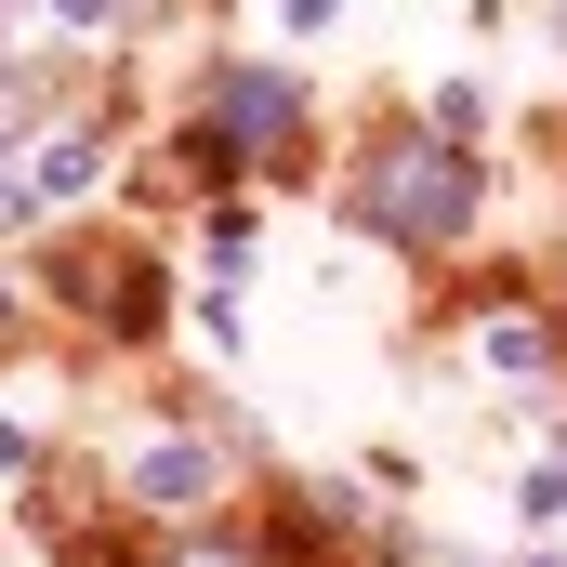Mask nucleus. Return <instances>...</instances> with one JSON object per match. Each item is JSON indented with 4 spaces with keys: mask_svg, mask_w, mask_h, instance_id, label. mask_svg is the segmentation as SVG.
<instances>
[{
    "mask_svg": "<svg viewBox=\"0 0 567 567\" xmlns=\"http://www.w3.org/2000/svg\"><path fill=\"white\" fill-rule=\"evenodd\" d=\"M462 357L488 383H515V396H567V357H555V317L542 303H475L462 317Z\"/></svg>",
    "mask_w": 567,
    "mask_h": 567,
    "instance_id": "3",
    "label": "nucleus"
},
{
    "mask_svg": "<svg viewBox=\"0 0 567 567\" xmlns=\"http://www.w3.org/2000/svg\"><path fill=\"white\" fill-rule=\"evenodd\" d=\"M93 185H106V133H93V120H80V133H40L27 172H0V225H13V212H80Z\"/></svg>",
    "mask_w": 567,
    "mask_h": 567,
    "instance_id": "5",
    "label": "nucleus"
},
{
    "mask_svg": "<svg viewBox=\"0 0 567 567\" xmlns=\"http://www.w3.org/2000/svg\"><path fill=\"white\" fill-rule=\"evenodd\" d=\"M158 567H251V555H238V542H212V528H185V542H172Z\"/></svg>",
    "mask_w": 567,
    "mask_h": 567,
    "instance_id": "9",
    "label": "nucleus"
},
{
    "mask_svg": "<svg viewBox=\"0 0 567 567\" xmlns=\"http://www.w3.org/2000/svg\"><path fill=\"white\" fill-rule=\"evenodd\" d=\"M27 120H40V80H27V66H0V145L27 133Z\"/></svg>",
    "mask_w": 567,
    "mask_h": 567,
    "instance_id": "8",
    "label": "nucleus"
},
{
    "mask_svg": "<svg viewBox=\"0 0 567 567\" xmlns=\"http://www.w3.org/2000/svg\"><path fill=\"white\" fill-rule=\"evenodd\" d=\"M120 13H133V0H53V27H93V40H106Z\"/></svg>",
    "mask_w": 567,
    "mask_h": 567,
    "instance_id": "10",
    "label": "nucleus"
},
{
    "mask_svg": "<svg viewBox=\"0 0 567 567\" xmlns=\"http://www.w3.org/2000/svg\"><path fill=\"white\" fill-rule=\"evenodd\" d=\"M133 515L145 528H212V488H225V462L198 449V435H158V449H133Z\"/></svg>",
    "mask_w": 567,
    "mask_h": 567,
    "instance_id": "4",
    "label": "nucleus"
},
{
    "mask_svg": "<svg viewBox=\"0 0 567 567\" xmlns=\"http://www.w3.org/2000/svg\"><path fill=\"white\" fill-rule=\"evenodd\" d=\"M330 13H343V0H278V27H330Z\"/></svg>",
    "mask_w": 567,
    "mask_h": 567,
    "instance_id": "11",
    "label": "nucleus"
},
{
    "mask_svg": "<svg viewBox=\"0 0 567 567\" xmlns=\"http://www.w3.org/2000/svg\"><path fill=\"white\" fill-rule=\"evenodd\" d=\"M198 133L225 145V158H290L303 145V93H290L278 66H212V120Z\"/></svg>",
    "mask_w": 567,
    "mask_h": 567,
    "instance_id": "2",
    "label": "nucleus"
},
{
    "mask_svg": "<svg viewBox=\"0 0 567 567\" xmlns=\"http://www.w3.org/2000/svg\"><path fill=\"white\" fill-rule=\"evenodd\" d=\"M515 515H528V528H555V515H567V462H542V475L515 488Z\"/></svg>",
    "mask_w": 567,
    "mask_h": 567,
    "instance_id": "7",
    "label": "nucleus"
},
{
    "mask_svg": "<svg viewBox=\"0 0 567 567\" xmlns=\"http://www.w3.org/2000/svg\"><path fill=\"white\" fill-rule=\"evenodd\" d=\"M357 225L396 238V251H462L488 225V158L475 145H435V133H383L370 172H357Z\"/></svg>",
    "mask_w": 567,
    "mask_h": 567,
    "instance_id": "1",
    "label": "nucleus"
},
{
    "mask_svg": "<svg viewBox=\"0 0 567 567\" xmlns=\"http://www.w3.org/2000/svg\"><path fill=\"white\" fill-rule=\"evenodd\" d=\"M435 145H475L488 133V93H475V80H449V93H435V120H423Z\"/></svg>",
    "mask_w": 567,
    "mask_h": 567,
    "instance_id": "6",
    "label": "nucleus"
}]
</instances>
